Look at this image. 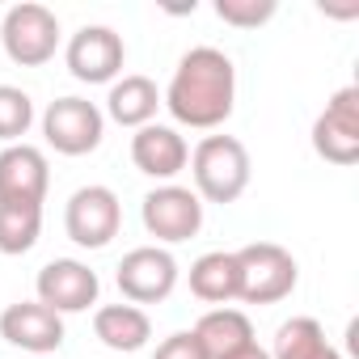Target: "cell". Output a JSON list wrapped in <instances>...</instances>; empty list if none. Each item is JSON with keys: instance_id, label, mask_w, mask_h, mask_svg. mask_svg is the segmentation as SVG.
Listing matches in <instances>:
<instances>
[{"instance_id": "cell-4", "label": "cell", "mask_w": 359, "mask_h": 359, "mask_svg": "<svg viewBox=\"0 0 359 359\" xmlns=\"http://www.w3.org/2000/svg\"><path fill=\"white\" fill-rule=\"evenodd\" d=\"M237 266H241V300L245 304H275V300L292 296V287L300 279L296 258L275 241H254V245L237 250Z\"/></svg>"}, {"instance_id": "cell-19", "label": "cell", "mask_w": 359, "mask_h": 359, "mask_svg": "<svg viewBox=\"0 0 359 359\" xmlns=\"http://www.w3.org/2000/svg\"><path fill=\"white\" fill-rule=\"evenodd\" d=\"M271 359H342V355L325 342V330L317 317H292L279 325Z\"/></svg>"}, {"instance_id": "cell-17", "label": "cell", "mask_w": 359, "mask_h": 359, "mask_svg": "<svg viewBox=\"0 0 359 359\" xmlns=\"http://www.w3.org/2000/svg\"><path fill=\"white\" fill-rule=\"evenodd\" d=\"M191 334H195V342L203 346L208 359H224V355H233L237 346L254 342V321H250L241 309H229V304H224V309L203 313Z\"/></svg>"}, {"instance_id": "cell-14", "label": "cell", "mask_w": 359, "mask_h": 359, "mask_svg": "<svg viewBox=\"0 0 359 359\" xmlns=\"http://www.w3.org/2000/svg\"><path fill=\"white\" fill-rule=\"evenodd\" d=\"M131 161L140 173L156 177V182H169V177H177L187 169L191 161V148L187 140L177 135L173 127H161V123H148L131 135Z\"/></svg>"}, {"instance_id": "cell-22", "label": "cell", "mask_w": 359, "mask_h": 359, "mask_svg": "<svg viewBox=\"0 0 359 359\" xmlns=\"http://www.w3.org/2000/svg\"><path fill=\"white\" fill-rule=\"evenodd\" d=\"M275 0H216V18L237 30H258L275 18Z\"/></svg>"}, {"instance_id": "cell-10", "label": "cell", "mask_w": 359, "mask_h": 359, "mask_svg": "<svg viewBox=\"0 0 359 359\" xmlns=\"http://www.w3.org/2000/svg\"><path fill=\"white\" fill-rule=\"evenodd\" d=\"M177 287V262L161 245H140L118 262V292L127 304H161Z\"/></svg>"}, {"instance_id": "cell-9", "label": "cell", "mask_w": 359, "mask_h": 359, "mask_svg": "<svg viewBox=\"0 0 359 359\" xmlns=\"http://www.w3.org/2000/svg\"><path fill=\"white\" fill-rule=\"evenodd\" d=\"M68 72L81 81V85H110L118 72H123V60H127V47L123 39L110 30V26H81L72 39H68Z\"/></svg>"}, {"instance_id": "cell-3", "label": "cell", "mask_w": 359, "mask_h": 359, "mask_svg": "<svg viewBox=\"0 0 359 359\" xmlns=\"http://www.w3.org/2000/svg\"><path fill=\"white\" fill-rule=\"evenodd\" d=\"M0 43H5V55L22 68H43L55 60L60 51V18L47 5H13L0 22Z\"/></svg>"}, {"instance_id": "cell-16", "label": "cell", "mask_w": 359, "mask_h": 359, "mask_svg": "<svg viewBox=\"0 0 359 359\" xmlns=\"http://www.w3.org/2000/svg\"><path fill=\"white\" fill-rule=\"evenodd\" d=\"M93 334L110 351H140L152 338V321L140 304H102L93 313Z\"/></svg>"}, {"instance_id": "cell-23", "label": "cell", "mask_w": 359, "mask_h": 359, "mask_svg": "<svg viewBox=\"0 0 359 359\" xmlns=\"http://www.w3.org/2000/svg\"><path fill=\"white\" fill-rule=\"evenodd\" d=\"M152 359H208V355H203V346L195 342L191 330H177V334H169V338L156 346Z\"/></svg>"}, {"instance_id": "cell-6", "label": "cell", "mask_w": 359, "mask_h": 359, "mask_svg": "<svg viewBox=\"0 0 359 359\" xmlns=\"http://www.w3.org/2000/svg\"><path fill=\"white\" fill-rule=\"evenodd\" d=\"M140 216H144V229H148L156 241L177 245V241H191V237L203 229V199H199L191 187L165 182V187H156V191L144 195Z\"/></svg>"}, {"instance_id": "cell-7", "label": "cell", "mask_w": 359, "mask_h": 359, "mask_svg": "<svg viewBox=\"0 0 359 359\" xmlns=\"http://www.w3.org/2000/svg\"><path fill=\"white\" fill-rule=\"evenodd\" d=\"M106 114L85 97H55L43 114V135L64 156H85L102 144Z\"/></svg>"}, {"instance_id": "cell-5", "label": "cell", "mask_w": 359, "mask_h": 359, "mask_svg": "<svg viewBox=\"0 0 359 359\" xmlns=\"http://www.w3.org/2000/svg\"><path fill=\"white\" fill-rule=\"evenodd\" d=\"M64 229L81 250H106L123 229V203L110 187H81L64 208Z\"/></svg>"}, {"instance_id": "cell-12", "label": "cell", "mask_w": 359, "mask_h": 359, "mask_svg": "<svg viewBox=\"0 0 359 359\" xmlns=\"http://www.w3.org/2000/svg\"><path fill=\"white\" fill-rule=\"evenodd\" d=\"M0 338L30 351V355H39V359H47L64 342V317L51 313L39 300H18V304H9L0 313Z\"/></svg>"}, {"instance_id": "cell-13", "label": "cell", "mask_w": 359, "mask_h": 359, "mask_svg": "<svg viewBox=\"0 0 359 359\" xmlns=\"http://www.w3.org/2000/svg\"><path fill=\"white\" fill-rule=\"evenodd\" d=\"M47 187L51 169L34 144H9L0 152V203H43Z\"/></svg>"}, {"instance_id": "cell-8", "label": "cell", "mask_w": 359, "mask_h": 359, "mask_svg": "<svg viewBox=\"0 0 359 359\" xmlns=\"http://www.w3.org/2000/svg\"><path fill=\"white\" fill-rule=\"evenodd\" d=\"M313 152L330 165H355L359 161V89H338L325 110L313 123Z\"/></svg>"}, {"instance_id": "cell-20", "label": "cell", "mask_w": 359, "mask_h": 359, "mask_svg": "<svg viewBox=\"0 0 359 359\" xmlns=\"http://www.w3.org/2000/svg\"><path fill=\"white\" fill-rule=\"evenodd\" d=\"M43 233V203H0V254H30Z\"/></svg>"}, {"instance_id": "cell-24", "label": "cell", "mask_w": 359, "mask_h": 359, "mask_svg": "<svg viewBox=\"0 0 359 359\" xmlns=\"http://www.w3.org/2000/svg\"><path fill=\"white\" fill-rule=\"evenodd\" d=\"M224 359H271V351H266V346H258V338H254V342L237 346V351H233V355H224Z\"/></svg>"}, {"instance_id": "cell-1", "label": "cell", "mask_w": 359, "mask_h": 359, "mask_svg": "<svg viewBox=\"0 0 359 359\" xmlns=\"http://www.w3.org/2000/svg\"><path fill=\"white\" fill-rule=\"evenodd\" d=\"M237 102V68L220 47H191L173 68V81L161 97V106H169V114L195 127V131H216L220 123H229Z\"/></svg>"}, {"instance_id": "cell-18", "label": "cell", "mask_w": 359, "mask_h": 359, "mask_svg": "<svg viewBox=\"0 0 359 359\" xmlns=\"http://www.w3.org/2000/svg\"><path fill=\"white\" fill-rule=\"evenodd\" d=\"M161 110V89L148 81V76H123L110 85V97H106V114L118 123V127H148Z\"/></svg>"}, {"instance_id": "cell-2", "label": "cell", "mask_w": 359, "mask_h": 359, "mask_svg": "<svg viewBox=\"0 0 359 359\" xmlns=\"http://www.w3.org/2000/svg\"><path fill=\"white\" fill-rule=\"evenodd\" d=\"M195 195L203 203H237L250 187V152L237 135H203L191 152Z\"/></svg>"}, {"instance_id": "cell-15", "label": "cell", "mask_w": 359, "mask_h": 359, "mask_svg": "<svg viewBox=\"0 0 359 359\" xmlns=\"http://www.w3.org/2000/svg\"><path fill=\"white\" fill-rule=\"evenodd\" d=\"M191 292L203 304H220V309L229 300H241V266H237V254H229V250L203 254L191 266Z\"/></svg>"}, {"instance_id": "cell-21", "label": "cell", "mask_w": 359, "mask_h": 359, "mask_svg": "<svg viewBox=\"0 0 359 359\" xmlns=\"http://www.w3.org/2000/svg\"><path fill=\"white\" fill-rule=\"evenodd\" d=\"M34 123V102L26 89L18 85H0V140L5 144H18Z\"/></svg>"}, {"instance_id": "cell-11", "label": "cell", "mask_w": 359, "mask_h": 359, "mask_svg": "<svg viewBox=\"0 0 359 359\" xmlns=\"http://www.w3.org/2000/svg\"><path fill=\"white\" fill-rule=\"evenodd\" d=\"M34 292H39V304H47L51 313L64 317V313H85L89 304H97L102 279H97V271H89L76 258H55L39 271Z\"/></svg>"}]
</instances>
